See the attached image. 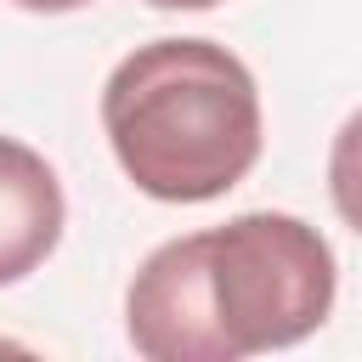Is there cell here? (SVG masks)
Listing matches in <instances>:
<instances>
[{
    "label": "cell",
    "instance_id": "cell-1",
    "mask_svg": "<svg viewBox=\"0 0 362 362\" xmlns=\"http://www.w3.org/2000/svg\"><path fill=\"white\" fill-rule=\"evenodd\" d=\"M334 249L283 209L158 243L124 294V334L147 362H238L317 334L334 311Z\"/></svg>",
    "mask_w": 362,
    "mask_h": 362
},
{
    "label": "cell",
    "instance_id": "cell-2",
    "mask_svg": "<svg viewBox=\"0 0 362 362\" xmlns=\"http://www.w3.org/2000/svg\"><path fill=\"white\" fill-rule=\"evenodd\" d=\"M119 170L164 204L232 192L260 158L255 74L215 40H147L102 85Z\"/></svg>",
    "mask_w": 362,
    "mask_h": 362
},
{
    "label": "cell",
    "instance_id": "cell-3",
    "mask_svg": "<svg viewBox=\"0 0 362 362\" xmlns=\"http://www.w3.org/2000/svg\"><path fill=\"white\" fill-rule=\"evenodd\" d=\"M62 221L68 204L57 170L28 141L0 136V288L45 266V255L62 238Z\"/></svg>",
    "mask_w": 362,
    "mask_h": 362
},
{
    "label": "cell",
    "instance_id": "cell-4",
    "mask_svg": "<svg viewBox=\"0 0 362 362\" xmlns=\"http://www.w3.org/2000/svg\"><path fill=\"white\" fill-rule=\"evenodd\" d=\"M328 192H334V209L339 221L362 238V107L339 124L334 136V153H328Z\"/></svg>",
    "mask_w": 362,
    "mask_h": 362
},
{
    "label": "cell",
    "instance_id": "cell-5",
    "mask_svg": "<svg viewBox=\"0 0 362 362\" xmlns=\"http://www.w3.org/2000/svg\"><path fill=\"white\" fill-rule=\"evenodd\" d=\"M11 6H17V11H45V17H51V11H79V6H90V0H11Z\"/></svg>",
    "mask_w": 362,
    "mask_h": 362
},
{
    "label": "cell",
    "instance_id": "cell-6",
    "mask_svg": "<svg viewBox=\"0 0 362 362\" xmlns=\"http://www.w3.org/2000/svg\"><path fill=\"white\" fill-rule=\"evenodd\" d=\"M147 6H158V11H209L221 0H147Z\"/></svg>",
    "mask_w": 362,
    "mask_h": 362
}]
</instances>
